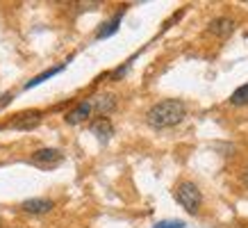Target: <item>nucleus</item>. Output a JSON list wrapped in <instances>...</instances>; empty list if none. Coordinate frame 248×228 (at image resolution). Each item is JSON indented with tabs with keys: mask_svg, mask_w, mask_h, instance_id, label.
<instances>
[{
	"mask_svg": "<svg viewBox=\"0 0 248 228\" xmlns=\"http://www.w3.org/2000/svg\"><path fill=\"white\" fill-rule=\"evenodd\" d=\"M187 116V105L178 98H169V100H162L157 105H153L146 114V121L148 126L153 128H173V126H178Z\"/></svg>",
	"mask_w": 248,
	"mask_h": 228,
	"instance_id": "1",
	"label": "nucleus"
},
{
	"mask_svg": "<svg viewBox=\"0 0 248 228\" xmlns=\"http://www.w3.org/2000/svg\"><path fill=\"white\" fill-rule=\"evenodd\" d=\"M175 201H178L189 214H196L198 208H201V203H203V194H201V190L196 187L194 182L185 180L175 187Z\"/></svg>",
	"mask_w": 248,
	"mask_h": 228,
	"instance_id": "2",
	"label": "nucleus"
},
{
	"mask_svg": "<svg viewBox=\"0 0 248 228\" xmlns=\"http://www.w3.org/2000/svg\"><path fill=\"white\" fill-rule=\"evenodd\" d=\"M62 158H64V155H62L57 148H39V151H34L30 162L37 164V167H41V169H53L62 162Z\"/></svg>",
	"mask_w": 248,
	"mask_h": 228,
	"instance_id": "3",
	"label": "nucleus"
},
{
	"mask_svg": "<svg viewBox=\"0 0 248 228\" xmlns=\"http://www.w3.org/2000/svg\"><path fill=\"white\" fill-rule=\"evenodd\" d=\"M53 208H55L53 201H48V198H28V201H23V205H21L23 212H30V214L50 212Z\"/></svg>",
	"mask_w": 248,
	"mask_h": 228,
	"instance_id": "4",
	"label": "nucleus"
},
{
	"mask_svg": "<svg viewBox=\"0 0 248 228\" xmlns=\"http://www.w3.org/2000/svg\"><path fill=\"white\" fill-rule=\"evenodd\" d=\"M39 121H41V112H39V110H32V112H23V114H18V119L9 123V128H16V130H30V128H34V126H37Z\"/></svg>",
	"mask_w": 248,
	"mask_h": 228,
	"instance_id": "5",
	"label": "nucleus"
},
{
	"mask_svg": "<svg viewBox=\"0 0 248 228\" xmlns=\"http://www.w3.org/2000/svg\"><path fill=\"white\" fill-rule=\"evenodd\" d=\"M123 14H125V12L121 9V12H116V14H114L112 18H109V21H105L103 25H100V30L96 32V39H98V41H100V39L112 37V34H116V32H119L121 21H123Z\"/></svg>",
	"mask_w": 248,
	"mask_h": 228,
	"instance_id": "6",
	"label": "nucleus"
},
{
	"mask_svg": "<svg viewBox=\"0 0 248 228\" xmlns=\"http://www.w3.org/2000/svg\"><path fill=\"white\" fill-rule=\"evenodd\" d=\"M91 105H93V112L105 116V114L116 110V96L114 94H100V96H96V98L91 100Z\"/></svg>",
	"mask_w": 248,
	"mask_h": 228,
	"instance_id": "7",
	"label": "nucleus"
},
{
	"mask_svg": "<svg viewBox=\"0 0 248 228\" xmlns=\"http://www.w3.org/2000/svg\"><path fill=\"white\" fill-rule=\"evenodd\" d=\"M234 30V23L230 21V18H226V16H221V18H214V21L210 23V28H207V32L210 34H214V37H228V34H232Z\"/></svg>",
	"mask_w": 248,
	"mask_h": 228,
	"instance_id": "8",
	"label": "nucleus"
},
{
	"mask_svg": "<svg viewBox=\"0 0 248 228\" xmlns=\"http://www.w3.org/2000/svg\"><path fill=\"white\" fill-rule=\"evenodd\" d=\"M93 112V105H91V100H82V103H78L76 110H71V112L66 114V123H80L84 121V119H89V114Z\"/></svg>",
	"mask_w": 248,
	"mask_h": 228,
	"instance_id": "9",
	"label": "nucleus"
},
{
	"mask_svg": "<svg viewBox=\"0 0 248 228\" xmlns=\"http://www.w3.org/2000/svg\"><path fill=\"white\" fill-rule=\"evenodd\" d=\"M89 130L98 137V139H100V142H107V139L112 137V132H114L112 123L107 121V119H98V121H93V123L89 126Z\"/></svg>",
	"mask_w": 248,
	"mask_h": 228,
	"instance_id": "10",
	"label": "nucleus"
},
{
	"mask_svg": "<svg viewBox=\"0 0 248 228\" xmlns=\"http://www.w3.org/2000/svg\"><path fill=\"white\" fill-rule=\"evenodd\" d=\"M60 71H64V64H60V66H53V68H46L44 73H39V76H34L30 80V82L25 84V89H32V87H39L41 82H46L48 78H53V76H57Z\"/></svg>",
	"mask_w": 248,
	"mask_h": 228,
	"instance_id": "11",
	"label": "nucleus"
},
{
	"mask_svg": "<svg viewBox=\"0 0 248 228\" xmlns=\"http://www.w3.org/2000/svg\"><path fill=\"white\" fill-rule=\"evenodd\" d=\"M230 103H232V105H248V82L241 84L239 89L232 91V96H230Z\"/></svg>",
	"mask_w": 248,
	"mask_h": 228,
	"instance_id": "12",
	"label": "nucleus"
},
{
	"mask_svg": "<svg viewBox=\"0 0 248 228\" xmlns=\"http://www.w3.org/2000/svg\"><path fill=\"white\" fill-rule=\"evenodd\" d=\"M153 228H185V221H178V219H171V221H159V224H155Z\"/></svg>",
	"mask_w": 248,
	"mask_h": 228,
	"instance_id": "13",
	"label": "nucleus"
},
{
	"mask_svg": "<svg viewBox=\"0 0 248 228\" xmlns=\"http://www.w3.org/2000/svg\"><path fill=\"white\" fill-rule=\"evenodd\" d=\"M246 182H248V174H246Z\"/></svg>",
	"mask_w": 248,
	"mask_h": 228,
	"instance_id": "14",
	"label": "nucleus"
}]
</instances>
